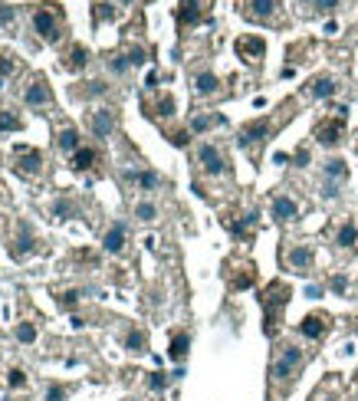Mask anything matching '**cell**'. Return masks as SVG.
<instances>
[{"mask_svg":"<svg viewBox=\"0 0 358 401\" xmlns=\"http://www.w3.org/2000/svg\"><path fill=\"white\" fill-rule=\"evenodd\" d=\"M191 89H194V96H201V99H210V96L221 92V79H217V73H210V69H201V73H194V79H191Z\"/></svg>","mask_w":358,"mask_h":401,"instance_id":"ac0fdd59","label":"cell"},{"mask_svg":"<svg viewBox=\"0 0 358 401\" xmlns=\"http://www.w3.org/2000/svg\"><path fill=\"white\" fill-rule=\"evenodd\" d=\"M164 135H168V142L175 149H188L191 145V129H171V132H164Z\"/></svg>","mask_w":358,"mask_h":401,"instance_id":"ab89813d","label":"cell"},{"mask_svg":"<svg viewBox=\"0 0 358 401\" xmlns=\"http://www.w3.org/2000/svg\"><path fill=\"white\" fill-rule=\"evenodd\" d=\"M105 69H109L112 76H125L128 69H132V63H128V56H125V53H112V56L105 60Z\"/></svg>","mask_w":358,"mask_h":401,"instance_id":"8d00e7d4","label":"cell"},{"mask_svg":"<svg viewBox=\"0 0 358 401\" xmlns=\"http://www.w3.org/2000/svg\"><path fill=\"white\" fill-rule=\"evenodd\" d=\"M56 149L66 151V155H76V151L82 149V135H79V129H73V125H63L60 132H56Z\"/></svg>","mask_w":358,"mask_h":401,"instance_id":"d4e9b609","label":"cell"},{"mask_svg":"<svg viewBox=\"0 0 358 401\" xmlns=\"http://www.w3.org/2000/svg\"><path fill=\"white\" fill-rule=\"evenodd\" d=\"M16 171L27 178H40L43 175V155L36 149H16Z\"/></svg>","mask_w":358,"mask_h":401,"instance_id":"2e32d148","label":"cell"},{"mask_svg":"<svg viewBox=\"0 0 358 401\" xmlns=\"http://www.w3.org/2000/svg\"><path fill=\"white\" fill-rule=\"evenodd\" d=\"M14 336H16V342H20V345H33V342H36V323H30V319L16 323Z\"/></svg>","mask_w":358,"mask_h":401,"instance_id":"d590c367","label":"cell"},{"mask_svg":"<svg viewBox=\"0 0 358 401\" xmlns=\"http://www.w3.org/2000/svg\"><path fill=\"white\" fill-rule=\"evenodd\" d=\"M240 14L250 23H280V0H247Z\"/></svg>","mask_w":358,"mask_h":401,"instance_id":"9c48e42d","label":"cell"},{"mask_svg":"<svg viewBox=\"0 0 358 401\" xmlns=\"http://www.w3.org/2000/svg\"><path fill=\"white\" fill-rule=\"evenodd\" d=\"M355 401H358V391H355Z\"/></svg>","mask_w":358,"mask_h":401,"instance_id":"db71d44e","label":"cell"},{"mask_svg":"<svg viewBox=\"0 0 358 401\" xmlns=\"http://www.w3.org/2000/svg\"><path fill=\"white\" fill-rule=\"evenodd\" d=\"M125 56H128L132 66H142V63L148 60V50H145V46H128V53H125Z\"/></svg>","mask_w":358,"mask_h":401,"instance_id":"7bdbcfd3","label":"cell"},{"mask_svg":"<svg viewBox=\"0 0 358 401\" xmlns=\"http://www.w3.org/2000/svg\"><path fill=\"white\" fill-rule=\"evenodd\" d=\"M328 290H332V293H339V296H342L345 290H348V277H345V273H335V277H332V280H328Z\"/></svg>","mask_w":358,"mask_h":401,"instance_id":"ee69618b","label":"cell"},{"mask_svg":"<svg viewBox=\"0 0 358 401\" xmlns=\"http://www.w3.org/2000/svg\"><path fill=\"white\" fill-rule=\"evenodd\" d=\"M269 217L276 224H289V221H296L299 217V201L293 197V194H273L269 197Z\"/></svg>","mask_w":358,"mask_h":401,"instance_id":"30bf717a","label":"cell"},{"mask_svg":"<svg viewBox=\"0 0 358 401\" xmlns=\"http://www.w3.org/2000/svg\"><path fill=\"white\" fill-rule=\"evenodd\" d=\"M66 395H69V388L66 385H49L46 388V401H66Z\"/></svg>","mask_w":358,"mask_h":401,"instance_id":"f6af8a7d","label":"cell"},{"mask_svg":"<svg viewBox=\"0 0 358 401\" xmlns=\"http://www.w3.org/2000/svg\"><path fill=\"white\" fill-rule=\"evenodd\" d=\"M309 158H313V155H309V149H296L293 164H296V168H309Z\"/></svg>","mask_w":358,"mask_h":401,"instance_id":"c3c4849f","label":"cell"},{"mask_svg":"<svg viewBox=\"0 0 358 401\" xmlns=\"http://www.w3.org/2000/svg\"><path fill=\"white\" fill-rule=\"evenodd\" d=\"M0 132H23V119L14 109H0Z\"/></svg>","mask_w":358,"mask_h":401,"instance_id":"e575fe53","label":"cell"},{"mask_svg":"<svg viewBox=\"0 0 358 401\" xmlns=\"http://www.w3.org/2000/svg\"><path fill=\"white\" fill-rule=\"evenodd\" d=\"M339 3H342V0H313V7L319 10V14H335Z\"/></svg>","mask_w":358,"mask_h":401,"instance_id":"bcb514c9","label":"cell"},{"mask_svg":"<svg viewBox=\"0 0 358 401\" xmlns=\"http://www.w3.org/2000/svg\"><path fill=\"white\" fill-rule=\"evenodd\" d=\"M355 155H358V142H355Z\"/></svg>","mask_w":358,"mask_h":401,"instance_id":"f5cc1de1","label":"cell"},{"mask_svg":"<svg viewBox=\"0 0 358 401\" xmlns=\"http://www.w3.org/2000/svg\"><path fill=\"white\" fill-rule=\"evenodd\" d=\"M194 3H201V7H204V3H208V0H194Z\"/></svg>","mask_w":358,"mask_h":401,"instance_id":"816d5d0a","label":"cell"},{"mask_svg":"<svg viewBox=\"0 0 358 401\" xmlns=\"http://www.w3.org/2000/svg\"><path fill=\"white\" fill-rule=\"evenodd\" d=\"M296 332L302 336V339H309V342H319V339H326L328 332H332V316L328 312H306L302 319H299V326Z\"/></svg>","mask_w":358,"mask_h":401,"instance_id":"52a82bcc","label":"cell"},{"mask_svg":"<svg viewBox=\"0 0 358 401\" xmlns=\"http://www.w3.org/2000/svg\"><path fill=\"white\" fill-rule=\"evenodd\" d=\"M224 116H214V112H197V116H191V122H188V129H191V135H204L210 132L214 125H224Z\"/></svg>","mask_w":358,"mask_h":401,"instance_id":"83f0119b","label":"cell"},{"mask_svg":"<svg viewBox=\"0 0 358 401\" xmlns=\"http://www.w3.org/2000/svg\"><path fill=\"white\" fill-rule=\"evenodd\" d=\"M115 17H119V10H115L112 3H105V0H96V3H92V20H96V23L115 20Z\"/></svg>","mask_w":358,"mask_h":401,"instance_id":"f35d334b","label":"cell"},{"mask_svg":"<svg viewBox=\"0 0 358 401\" xmlns=\"http://www.w3.org/2000/svg\"><path fill=\"white\" fill-rule=\"evenodd\" d=\"M105 92H109V83H102V79H89V83H76L73 86L76 99H102Z\"/></svg>","mask_w":358,"mask_h":401,"instance_id":"f1b7e54d","label":"cell"},{"mask_svg":"<svg viewBox=\"0 0 358 401\" xmlns=\"http://www.w3.org/2000/svg\"><path fill=\"white\" fill-rule=\"evenodd\" d=\"M125 349H128V352H132V356H145V352H148V336H145V329H128V332H125Z\"/></svg>","mask_w":358,"mask_h":401,"instance_id":"4dcf8cb0","label":"cell"},{"mask_svg":"<svg viewBox=\"0 0 358 401\" xmlns=\"http://www.w3.org/2000/svg\"><path fill=\"white\" fill-rule=\"evenodd\" d=\"M273 132H276V122L269 119V116H260V119H250L240 125L237 132V145L240 149H256V145H263L267 138H273Z\"/></svg>","mask_w":358,"mask_h":401,"instance_id":"277c9868","label":"cell"},{"mask_svg":"<svg viewBox=\"0 0 358 401\" xmlns=\"http://www.w3.org/2000/svg\"><path fill=\"white\" fill-rule=\"evenodd\" d=\"M23 102L30 105V109H43V105L53 102V92H49V86H46L43 76H36V79L27 83V89H23Z\"/></svg>","mask_w":358,"mask_h":401,"instance_id":"9a60e30c","label":"cell"},{"mask_svg":"<svg viewBox=\"0 0 358 401\" xmlns=\"http://www.w3.org/2000/svg\"><path fill=\"white\" fill-rule=\"evenodd\" d=\"M345 138V116H328V119L315 122V142L322 145V149H339Z\"/></svg>","mask_w":358,"mask_h":401,"instance_id":"8992f818","label":"cell"},{"mask_svg":"<svg viewBox=\"0 0 358 401\" xmlns=\"http://www.w3.org/2000/svg\"><path fill=\"white\" fill-rule=\"evenodd\" d=\"M27 250H33V234H30V227H27V224H20V234H16L10 253H14L16 260H20V257H23Z\"/></svg>","mask_w":358,"mask_h":401,"instance_id":"1f68e13d","label":"cell"},{"mask_svg":"<svg viewBox=\"0 0 358 401\" xmlns=\"http://www.w3.org/2000/svg\"><path fill=\"white\" fill-rule=\"evenodd\" d=\"M197 164H201V171L208 175V178H221L230 171V164H227V155L214 142H201L197 145Z\"/></svg>","mask_w":358,"mask_h":401,"instance_id":"5b68a950","label":"cell"},{"mask_svg":"<svg viewBox=\"0 0 358 401\" xmlns=\"http://www.w3.org/2000/svg\"><path fill=\"white\" fill-rule=\"evenodd\" d=\"M89 46H82V43H69V50L63 53V66L69 69V73H79V69H86L89 66Z\"/></svg>","mask_w":358,"mask_h":401,"instance_id":"ffe728a7","label":"cell"},{"mask_svg":"<svg viewBox=\"0 0 358 401\" xmlns=\"http://www.w3.org/2000/svg\"><path fill=\"white\" fill-rule=\"evenodd\" d=\"M125 237H128V230H125V224L115 221L109 230H105V237H102V247L105 253H122L125 250Z\"/></svg>","mask_w":358,"mask_h":401,"instance_id":"cb8c5ba5","label":"cell"},{"mask_svg":"<svg viewBox=\"0 0 358 401\" xmlns=\"http://www.w3.org/2000/svg\"><path fill=\"white\" fill-rule=\"evenodd\" d=\"M299 3H309V7H313V0H299Z\"/></svg>","mask_w":358,"mask_h":401,"instance_id":"f907efd6","label":"cell"},{"mask_svg":"<svg viewBox=\"0 0 358 401\" xmlns=\"http://www.w3.org/2000/svg\"><path fill=\"white\" fill-rule=\"evenodd\" d=\"M293 299V290L289 283L273 280L260 290V306H263V336L267 339H276L280 336V323H283V310Z\"/></svg>","mask_w":358,"mask_h":401,"instance_id":"7a4b0ae2","label":"cell"},{"mask_svg":"<svg viewBox=\"0 0 358 401\" xmlns=\"http://www.w3.org/2000/svg\"><path fill=\"white\" fill-rule=\"evenodd\" d=\"M7 385H10V388H27V371H23V369H10V371H7Z\"/></svg>","mask_w":358,"mask_h":401,"instance_id":"b9f144b4","label":"cell"},{"mask_svg":"<svg viewBox=\"0 0 358 401\" xmlns=\"http://www.w3.org/2000/svg\"><path fill=\"white\" fill-rule=\"evenodd\" d=\"M49 214H53L56 221H69V217L76 214V204L69 201V197H56V201H53V208H49Z\"/></svg>","mask_w":358,"mask_h":401,"instance_id":"74e56055","label":"cell"},{"mask_svg":"<svg viewBox=\"0 0 358 401\" xmlns=\"http://www.w3.org/2000/svg\"><path fill=\"white\" fill-rule=\"evenodd\" d=\"M335 247H339V250H355L358 247V224L352 221V217H345V221L339 224V230H335Z\"/></svg>","mask_w":358,"mask_h":401,"instance_id":"7402d4cb","label":"cell"},{"mask_svg":"<svg viewBox=\"0 0 358 401\" xmlns=\"http://www.w3.org/2000/svg\"><path fill=\"white\" fill-rule=\"evenodd\" d=\"M175 109H178V105H175V96H171V92L158 96V99H155V105L145 102V112H148L151 119H175Z\"/></svg>","mask_w":358,"mask_h":401,"instance_id":"484cf974","label":"cell"},{"mask_svg":"<svg viewBox=\"0 0 358 401\" xmlns=\"http://www.w3.org/2000/svg\"><path fill=\"white\" fill-rule=\"evenodd\" d=\"M158 214H161V210H158V204H155V201H138V204H135V221L155 224V221H158Z\"/></svg>","mask_w":358,"mask_h":401,"instance_id":"d6a6232c","label":"cell"},{"mask_svg":"<svg viewBox=\"0 0 358 401\" xmlns=\"http://www.w3.org/2000/svg\"><path fill=\"white\" fill-rule=\"evenodd\" d=\"M322 181H326V184H345V181H348V164H345L342 158H328V162L322 164Z\"/></svg>","mask_w":358,"mask_h":401,"instance_id":"4316f807","label":"cell"},{"mask_svg":"<svg viewBox=\"0 0 358 401\" xmlns=\"http://www.w3.org/2000/svg\"><path fill=\"white\" fill-rule=\"evenodd\" d=\"M33 30L43 43H60L63 40V10L60 3H40L33 10Z\"/></svg>","mask_w":358,"mask_h":401,"instance_id":"3957f363","label":"cell"},{"mask_svg":"<svg viewBox=\"0 0 358 401\" xmlns=\"http://www.w3.org/2000/svg\"><path fill=\"white\" fill-rule=\"evenodd\" d=\"M79 299H82V293H79V290H69V293H63V296L56 299V306H60V310H76Z\"/></svg>","mask_w":358,"mask_h":401,"instance_id":"60d3db41","label":"cell"},{"mask_svg":"<svg viewBox=\"0 0 358 401\" xmlns=\"http://www.w3.org/2000/svg\"><path fill=\"white\" fill-rule=\"evenodd\" d=\"M89 129H92L96 138H109V135L119 129V112H115V109H105V105L102 109H96V112L89 116Z\"/></svg>","mask_w":358,"mask_h":401,"instance_id":"4fadbf2b","label":"cell"},{"mask_svg":"<svg viewBox=\"0 0 358 401\" xmlns=\"http://www.w3.org/2000/svg\"><path fill=\"white\" fill-rule=\"evenodd\" d=\"M14 56H10V53H0V76H10L14 73Z\"/></svg>","mask_w":358,"mask_h":401,"instance_id":"7dc6e473","label":"cell"},{"mask_svg":"<svg viewBox=\"0 0 358 401\" xmlns=\"http://www.w3.org/2000/svg\"><path fill=\"white\" fill-rule=\"evenodd\" d=\"M355 329H358V326H355Z\"/></svg>","mask_w":358,"mask_h":401,"instance_id":"11a10c76","label":"cell"},{"mask_svg":"<svg viewBox=\"0 0 358 401\" xmlns=\"http://www.w3.org/2000/svg\"><path fill=\"white\" fill-rule=\"evenodd\" d=\"M125 181H132L138 191H158L161 188V175L151 171V168H142V171H125Z\"/></svg>","mask_w":358,"mask_h":401,"instance_id":"44dd1931","label":"cell"},{"mask_svg":"<svg viewBox=\"0 0 358 401\" xmlns=\"http://www.w3.org/2000/svg\"><path fill=\"white\" fill-rule=\"evenodd\" d=\"M254 227H256V210H247L240 221H227V230H230L234 237H240V240L250 237V234H254Z\"/></svg>","mask_w":358,"mask_h":401,"instance_id":"f546056e","label":"cell"},{"mask_svg":"<svg viewBox=\"0 0 358 401\" xmlns=\"http://www.w3.org/2000/svg\"><path fill=\"white\" fill-rule=\"evenodd\" d=\"M171 378H175V375H168V371H148V375H145V385H148V391L161 395V391H168Z\"/></svg>","mask_w":358,"mask_h":401,"instance_id":"836d02e7","label":"cell"},{"mask_svg":"<svg viewBox=\"0 0 358 401\" xmlns=\"http://www.w3.org/2000/svg\"><path fill=\"white\" fill-rule=\"evenodd\" d=\"M283 260H286V267L289 270H296V273H309L313 263H315V250L309 247V243H293V247L283 253Z\"/></svg>","mask_w":358,"mask_h":401,"instance_id":"7c38bea8","label":"cell"},{"mask_svg":"<svg viewBox=\"0 0 358 401\" xmlns=\"http://www.w3.org/2000/svg\"><path fill=\"white\" fill-rule=\"evenodd\" d=\"M175 20H178L181 30H191V27H201V23L208 20V14H204V7H201V3H194V0H181Z\"/></svg>","mask_w":358,"mask_h":401,"instance_id":"5bb4252c","label":"cell"},{"mask_svg":"<svg viewBox=\"0 0 358 401\" xmlns=\"http://www.w3.org/2000/svg\"><path fill=\"white\" fill-rule=\"evenodd\" d=\"M339 92V83L332 79V76H313L309 83H306V96H313V99H319V102H326V99H332Z\"/></svg>","mask_w":358,"mask_h":401,"instance_id":"e0dca14e","label":"cell"},{"mask_svg":"<svg viewBox=\"0 0 358 401\" xmlns=\"http://www.w3.org/2000/svg\"><path fill=\"white\" fill-rule=\"evenodd\" d=\"M188 352H191V332L188 329H175L171 332V342H168V358L181 365L188 358Z\"/></svg>","mask_w":358,"mask_h":401,"instance_id":"d6986e66","label":"cell"},{"mask_svg":"<svg viewBox=\"0 0 358 401\" xmlns=\"http://www.w3.org/2000/svg\"><path fill=\"white\" fill-rule=\"evenodd\" d=\"M306 369V352L299 349L296 342H286L280 345L273 358H269V388L276 391V395H286L289 388L296 385V378L302 375Z\"/></svg>","mask_w":358,"mask_h":401,"instance_id":"6da1fadb","label":"cell"},{"mask_svg":"<svg viewBox=\"0 0 358 401\" xmlns=\"http://www.w3.org/2000/svg\"><path fill=\"white\" fill-rule=\"evenodd\" d=\"M96 164H99V149H92V145H82L76 155H69V168L79 171V175L82 171H92Z\"/></svg>","mask_w":358,"mask_h":401,"instance_id":"603a6c76","label":"cell"},{"mask_svg":"<svg viewBox=\"0 0 358 401\" xmlns=\"http://www.w3.org/2000/svg\"><path fill=\"white\" fill-rule=\"evenodd\" d=\"M237 56L243 63H250V66H260V60L267 56V40L263 36H256V33H247V36H240L237 43Z\"/></svg>","mask_w":358,"mask_h":401,"instance_id":"8fae6325","label":"cell"},{"mask_svg":"<svg viewBox=\"0 0 358 401\" xmlns=\"http://www.w3.org/2000/svg\"><path fill=\"white\" fill-rule=\"evenodd\" d=\"M227 277V290L230 293H240V290H250V286H256V267L250 263V260H240V263H227L224 270Z\"/></svg>","mask_w":358,"mask_h":401,"instance_id":"ba28073f","label":"cell"},{"mask_svg":"<svg viewBox=\"0 0 358 401\" xmlns=\"http://www.w3.org/2000/svg\"><path fill=\"white\" fill-rule=\"evenodd\" d=\"M14 20H16V10H14V7H0V23H3V27H10Z\"/></svg>","mask_w":358,"mask_h":401,"instance_id":"681fc988","label":"cell"}]
</instances>
